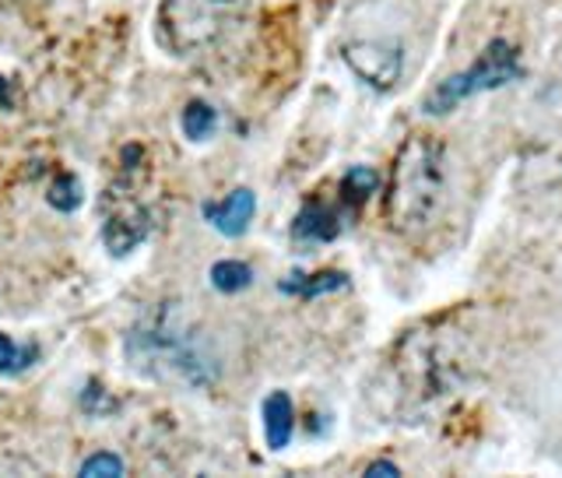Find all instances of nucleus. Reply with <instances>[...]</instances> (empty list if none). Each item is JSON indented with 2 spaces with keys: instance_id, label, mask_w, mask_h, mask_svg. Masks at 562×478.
I'll use <instances>...</instances> for the list:
<instances>
[{
  "instance_id": "nucleus-12",
  "label": "nucleus",
  "mask_w": 562,
  "mask_h": 478,
  "mask_svg": "<svg viewBox=\"0 0 562 478\" xmlns=\"http://www.w3.org/2000/svg\"><path fill=\"white\" fill-rule=\"evenodd\" d=\"M376 187H380V176H376L373 166H351V169H345L341 198H345L351 208H359V204H366L369 198H373Z\"/></svg>"
},
{
  "instance_id": "nucleus-7",
  "label": "nucleus",
  "mask_w": 562,
  "mask_h": 478,
  "mask_svg": "<svg viewBox=\"0 0 562 478\" xmlns=\"http://www.w3.org/2000/svg\"><path fill=\"white\" fill-rule=\"evenodd\" d=\"M341 211L330 208L324 201H306L299 208V215L292 219V240L299 243H330L341 236Z\"/></svg>"
},
{
  "instance_id": "nucleus-16",
  "label": "nucleus",
  "mask_w": 562,
  "mask_h": 478,
  "mask_svg": "<svg viewBox=\"0 0 562 478\" xmlns=\"http://www.w3.org/2000/svg\"><path fill=\"white\" fill-rule=\"evenodd\" d=\"M78 475H88V478H105V475H123V462L116 454H92L85 457Z\"/></svg>"
},
{
  "instance_id": "nucleus-1",
  "label": "nucleus",
  "mask_w": 562,
  "mask_h": 478,
  "mask_svg": "<svg viewBox=\"0 0 562 478\" xmlns=\"http://www.w3.org/2000/svg\"><path fill=\"white\" fill-rule=\"evenodd\" d=\"M447 198V155L432 137H408L386 187V222L397 233L426 229Z\"/></svg>"
},
{
  "instance_id": "nucleus-4",
  "label": "nucleus",
  "mask_w": 562,
  "mask_h": 478,
  "mask_svg": "<svg viewBox=\"0 0 562 478\" xmlns=\"http://www.w3.org/2000/svg\"><path fill=\"white\" fill-rule=\"evenodd\" d=\"M517 78H520L517 46L506 43V40H492L482 49V57L474 60L468 70H461V75H450L447 81H439L432 92L422 99V110L432 113V116H447L461 102L482 96V92H496V88L517 81Z\"/></svg>"
},
{
  "instance_id": "nucleus-5",
  "label": "nucleus",
  "mask_w": 562,
  "mask_h": 478,
  "mask_svg": "<svg viewBox=\"0 0 562 478\" xmlns=\"http://www.w3.org/2000/svg\"><path fill=\"white\" fill-rule=\"evenodd\" d=\"M341 60L362 85L376 92H391L404 75V49L386 40H351L341 49Z\"/></svg>"
},
{
  "instance_id": "nucleus-11",
  "label": "nucleus",
  "mask_w": 562,
  "mask_h": 478,
  "mask_svg": "<svg viewBox=\"0 0 562 478\" xmlns=\"http://www.w3.org/2000/svg\"><path fill=\"white\" fill-rule=\"evenodd\" d=\"M211 286L225 296L243 292L254 286V268L246 260H218V264H211Z\"/></svg>"
},
{
  "instance_id": "nucleus-3",
  "label": "nucleus",
  "mask_w": 562,
  "mask_h": 478,
  "mask_svg": "<svg viewBox=\"0 0 562 478\" xmlns=\"http://www.w3.org/2000/svg\"><path fill=\"white\" fill-rule=\"evenodd\" d=\"M239 8L243 0H162L158 35L172 53L193 57V53L215 46L233 29Z\"/></svg>"
},
{
  "instance_id": "nucleus-13",
  "label": "nucleus",
  "mask_w": 562,
  "mask_h": 478,
  "mask_svg": "<svg viewBox=\"0 0 562 478\" xmlns=\"http://www.w3.org/2000/svg\"><path fill=\"white\" fill-rule=\"evenodd\" d=\"M183 134L190 137V141H207L211 134H215V127H218V113L211 110L207 102H190L187 110H183Z\"/></svg>"
},
{
  "instance_id": "nucleus-15",
  "label": "nucleus",
  "mask_w": 562,
  "mask_h": 478,
  "mask_svg": "<svg viewBox=\"0 0 562 478\" xmlns=\"http://www.w3.org/2000/svg\"><path fill=\"white\" fill-rule=\"evenodd\" d=\"M35 356H40V348L35 345L18 348L8 334H0V374L4 377H14V374H22V369H29L35 363Z\"/></svg>"
},
{
  "instance_id": "nucleus-8",
  "label": "nucleus",
  "mask_w": 562,
  "mask_h": 478,
  "mask_svg": "<svg viewBox=\"0 0 562 478\" xmlns=\"http://www.w3.org/2000/svg\"><path fill=\"white\" fill-rule=\"evenodd\" d=\"M260 419H263V440H268L271 451H285L292 444L295 433V404L285 391H271L260 404Z\"/></svg>"
},
{
  "instance_id": "nucleus-2",
  "label": "nucleus",
  "mask_w": 562,
  "mask_h": 478,
  "mask_svg": "<svg viewBox=\"0 0 562 478\" xmlns=\"http://www.w3.org/2000/svg\"><path fill=\"white\" fill-rule=\"evenodd\" d=\"M127 356L137 369L162 380H187L204 387L218 377V359L204 348L198 331H187L180 321H172L169 310L131 331Z\"/></svg>"
},
{
  "instance_id": "nucleus-10",
  "label": "nucleus",
  "mask_w": 562,
  "mask_h": 478,
  "mask_svg": "<svg viewBox=\"0 0 562 478\" xmlns=\"http://www.w3.org/2000/svg\"><path fill=\"white\" fill-rule=\"evenodd\" d=\"M341 289H348L345 271H316V275L292 271L289 278L278 281V292L299 296V299H313V296H327V292H341Z\"/></svg>"
},
{
  "instance_id": "nucleus-6",
  "label": "nucleus",
  "mask_w": 562,
  "mask_h": 478,
  "mask_svg": "<svg viewBox=\"0 0 562 478\" xmlns=\"http://www.w3.org/2000/svg\"><path fill=\"white\" fill-rule=\"evenodd\" d=\"M254 211H257V198H254V190H246V187L233 190L222 201H204L201 204L204 222L215 229V233L228 236V240H236V236L246 233V229H250Z\"/></svg>"
},
{
  "instance_id": "nucleus-14",
  "label": "nucleus",
  "mask_w": 562,
  "mask_h": 478,
  "mask_svg": "<svg viewBox=\"0 0 562 478\" xmlns=\"http://www.w3.org/2000/svg\"><path fill=\"white\" fill-rule=\"evenodd\" d=\"M85 201V187L75 173H60L57 176V184L49 187V204L57 208V211H78Z\"/></svg>"
},
{
  "instance_id": "nucleus-9",
  "label": "nucleus",
  "mask_w": 562,
  "mask_h": 478,
  "mask_svg": "<svg viewBox=\"0 0 562 478\" xmlns=\"http://www.w3.org/2000/svg\"><path fill=\"white\" fill-rule=\"evenodd\" d=\"M148 229H151V222H148L145 211H131V215H116V219L105 222L102 236H105V246H110V254L123 257L148 236Z\"/></svg>"
},
{
  "instance_id": "nucleus-18",
  "label": "nucleus",
  "mask_w": 562,
  "mask_h": 478,
  "mask_svg": "<svg viewBox=\"0 0 562 478\" xmlns=\"http://www.w3.org/2000/svg\"><path fill=\"white\" fill-rule=\"evenodd\" d=\"M4 99H8V78L0 75V102H4Z\"/></svg>"
},
{
  "instance_id": "nucleus-17",
  "label": "nucleus",
  "mask_w": 562,
  "mask_h": 478,
  "mask_svg": "<svg viewBox=\"0 0 562 478\" xmlns=\"http://www.w3.org/2000/svg\"><path fill=\"white\" fill-rule=\"evenodd\" d=\"M366 475H369V478H373V475H376V478H394V475H401V468H397L394 462H373V465L366 468Z\"/></svg>"
}]
</instances>
